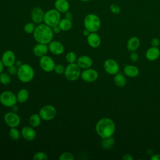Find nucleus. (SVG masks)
Listing matches in <instances>:
<instances>
[{"label":"nucleus","mask_w":160,"mask_h":160,"mask_svg":"<svg viewBox=\"0 0 160 160\" xmlns=\"http://www.w3.org/2000/svg\"><path fill=\"white\" fill-rule=\"evenodd\" d=\"M151 44L152 46L154 47H158L160 44V41L157 38H154L151 41Z\"/></svg>","instance_id":"58836bf2"},{"label":"nucleus","mask_w":160,"mask_h":160,"mask_svg":"<svg viewBox=\"0 0 160 160\" xmlns=\"http://www.w3.org/2000/svg\"><path fill=\"white\" fill-rule=\"evenodd\" d=\"M39 63L41 68L46 72H50L54 71V67L56 66L53 59L48 55H45L39 58Z\"/></svg>","instance_id":"9d476101"},{"label":"nucleus","mask_w":160,"mask_h":160,"mask_svg":"<svg viewBox=\"0 0 160 160\" xmlns=\"http://www.w3.org/2000/svg\"><path fill=\"white\" fill-rule=\"evenodd\" d=\"M42 119L40 115L37 113L32 114L29 118V124L31 126L35 128L38 127L41 123Z\"/></svg>","instance_id":"393cba45"},{"label":"nucleus","mask_w":160,"mask_h":160,"mask_svg":"<svg viewBox=\"0 0 160 160\" xmlns=\"http://www.w3.org/2000/svg\"><path fill=\"white\" fill-rule=\"evenodd\" d=\"M146 58L150 61H154L158 59L160 56V50L158 47L152 46L148 49L145 53Z\"/></svg>","instance_id":"aec40b11"},{"label":"nucleus","mask_w":160,"mask_h":160,"mask_svg":"<svg viewBox=\"0 0 160 160\" xmlns=\"http://www.w3.org/2000/svg\"><path fill=\"white\" fill-rule=\"evenodd\" d=\"M29 91L27 89H25V88L21 89L16 94L17 101L19 103H23L27 101L29 98Z\"/></svg>","instance_id":"b1692460"},{"label":"nucleus","mask_w":160,"mask_h":160,"mask_svg":"<svg viewBox=\"0 0 160 160\" xmlns=\"http://www.w3.org/2000/svg\"><path fill=\"white\" fill-rule=\"evenodd\" d=\"M11 109H12V111H13L14 112H17L18 111V107L17 106L16 104H15L11 107Z\"/></svg>","instance_id":"49530a36"},{"label":"nucleus","mask_w":160,"mask_h":160,"mask_svg":"<svg viewBox=\"0 0 160 160\" xmlns=\"http://www.w3.org/2000/svg\"><path fill=\"white\" fill-rule=\"evenodd\" d=\"M87 42L89 46L92 48H98L101 42V39L99 35L96 32H90L87 36Z\"/></svg>","instance_id":"f3484780"},{"label":"nucleus","mask_w":160,"mask_h":160,"mask_svg":"<svg viewBox=\"0 0 160 160\" xmlns=\"http://www.w3.org/2000/svg\"><path fill=\"white\" fill-rule=\"evenodd\" d=\"M114 82L117 86L124 87L126 84V79L123 74L118 72L114 75Z\"/></svg>","instance_id":"cd10ccee"},{"label":"nucleus","mask_w":160,"mask_h":160,"mask_svg":"<svg viewBox=\"0 0 160 160\" xmlns=\"http://www.w3.org/2000/svg\"><path fill=\"white\" fill-rule=\"evenodd\" d=\"M34 40L38 43L48 44L52 41L54 32L52 28L44 23H41L36 26L34 32L32 33Z\"/></svg>","instance_id":"f257e3e1"},{"label":"nucleus","mask_w":160,"mask_h":160,"mask_svg":"<svg viewBox=\"0 0 160 160\" xmlns=\"http://www.w3.org/2000/svg\"><path fill=\"white\" fill-rule=\"evenodd\" d=\"M54 8L61 13H64L69 10L70 4L68 0H56L54 3Z\"/></svg>","instance_id":"412c9836"},{"label":"nucleus","mask_w":160,"mask_h":160,"mask_svg":"<svg viewBox=\"0 0 160 160\" xmlns=\"http://www.w3.org/2000/svg\"><path fill=\"white\" fill-rule=\"evenodd\" d=\"M32 158L34 160H46L48 159V156L44 152L39 151L34 154Z\"/></svg>","instance_id":"473e14b6"},{"label":"nucleus","mask_w":160,"mask_h":160,"mask_svg":"<svg viewBox=\"0 0 160 160\" xmlns=\"http://www.w3.org/2000/svg\"><path fill=\"white\" fill-rule=\"evenodd\" d=\"M58 25L60 27L61 31H68L70 30L72 26V20H70V19L64 18L62 19H61Z\"/></svg>","instance_id":"a878e982"},{"label":"nucleus","mask_w":160,"mask_h":160,"mask_svg":"<svg viewBox=\"0 0 160 160\" xmlns=\"http://www.w3.org/2000/svg\"><path fill=\"white\" fill-rule=\"evenodd\" d=\"M64 71H65V68L61 64H56L54 69V71L55 72V73H56L57 74H59V75L64 74Z\"/></svg>","instance_id":"f704fd0d"},{"label":"nucleus","mask_w":160,"mask_h":160,"mask_svg":"<svg viewBox=\"0 0 160 160\" xmlns=\"http://www.w3.org/2000/svg\"><path fill=\"white\" fill-rule=\"evenodd\" d=\"M68 1H71V0H68Z\"/></svg>","instance_id":"8fccbe9b"},{"label":"nucleus","mask_w":160,"mask_h":160,"mask_svg":"<svg viewBox=\"0 0 160 160\" xmlns=\"http://www.w3.org/2000/svg\"><path fill=\"white\" fill-rule=\"evenodd\" d=\"M83 24L84 28L91 32H97L101 26V21L98 15L90 13L84 17Z\"/></svg>","instance_id":"20e7f679"},{"label":"nucleus","mask_w":160,"mask_h":160,"mask_svg":"<svg viewBox=\"0 0 160 160\" xmlns=\"http://www.w3.org/2000/svg\"><path fill=\"white\" fill-rule=\"evenodd\" d=\"M9 136L12 140L18 141L21 136V131H19L16 128H11L9 131Z\"/></svg>","instance_id":"c85d7f7f"},{"label":"nucleus","mask_w":160,"mask_h":160,"mask_svg":"<svg viewBox=\"0 0 160 160\" xmlns=\"http://www.w3.org/2000/svg\"><path fill=\"white\" fill-rule=\"evenodd\" d=\"M79 1H81L82 2H88V1H89L91 0H79Z\"/></svg>","instance_id":"09e8293b"},{"label":"nucleus","mask_w":160,"mask_h":160,"mask_svg":"<svg viewBox=\"0 0 160 160\" xmlns=\"http://www.w3.org/2000/svg\"><path fill=\"white\" fill-rule=\"evenodd\" d=\"M48 49L54 55H61L64 50V45L59 41L52 40L48 44Z\"/></svg>","instance_id":"2eb2a0df"},{"label":"nucleus","mask_w":160,"mask_h":160,"mask_svg":"<svg viewBox=\"0 0 160 160\" xmlns=\"http://www.w3.org/2000/svg\"><path fill=\"white\" fill-rule=\"evenodd\" d=\"M48 44H42V43H37L33 48L32 51L34 54L39 58L47 55L48 52Z\"/></svg>","instance_id":"6ab92c4d"},{"label":"nucleus","mask_w":160,"mask_h":160,"mask_svg":"<svg viewBox=\"0 0 160 160\" xmlns=\"http://www.w3.org/2000/svg\"><path fill=\"white\" fill-rule=\"evenodd\" d=\"M4 121L6 124L11 128H17L21 123L19 116L13 111L6 112L4 116Z\"/></svg>","instance_id":"1a4fd4ad"},{"label":"nucleus","mask_w":160,"mask_h":160,"mask_svg":"<svg viewBox=\"0 0 160 160\" xmlns=\"http://www.w3.org/2000/svg\"><path fill=\"white\" fill-rule=\"evenodd\" d=\"M90 31H88V29H85L84 28V29L82 31V34L84 36H88L89 34H90Z\"/></svg>","instance_id":"a18cd8bd"},{"label":"nucleus","mask_w":160,"mask_h":160,"mask_svg":"<svg viewBox=\"0 0 160 160\" xmlns=\"http://www.w3.org/2000/svg\"><path fill=\"white\" fill-rule=\"evenodd\" d=\"M80 78L86 82H92L97 80L98 78V72L92 68H88L81 71Z\"/></svg>","instance_id":"9b49d317"},{"label":"nucleus","mask_w":160,"mask_h":160,"mask_svg":"<svg viewBox=\"0 0 160 160\" xmlns=\"http://www.w3.org/2000/svg\"><path fill=\"white\" fill-rule=\"evenodd\" d=\"M44 12L39 7H34L31 11V19L35 24H41L43 22Z\"/></svg>","instance_id":"4468645a"},{"label":"nucleus","mask_w":160,"mask_h":160,"mask_svg":"<svg viewBox=\"0 0 160 160\" xmlns=\"http://www.w3.org/2000/svg\"><path fill=\"white\" fill-rule=\"evenodd\" d=\"M18 69V68L16 67L14 64L11 66H9V67H8V74H9L10 75H12V76L16 75V74H17Z\"/></svg>","instance_id":"e433bc0d"},{"label":"nucleus","mask_w":160,"mask_h":160,"mask_svg":"<svg viewBox=\"0 0 160 160\" xmlns=\"http://www.w3.org/2000/svg\"><path fill=\"white\" fill-rule=\"evenodd\" d=\"M104 71L109 74L115 75L119 72V66L116 61L113 59H106L103 64Z\"/></svg>","instance_id":"f8f14e48"},{"label":"nucleus","mask_w":160,"mask_h":160,"mask_svg":"<svg viewBox=\"0 0 160 160\" xmlns=\"http://www.w3.org/2000/svg\"><path fill=\"white\" fill-rule=\"evenodd\" d=\"M76 63L82 69L89 68L92 65V59L91 57L86 56V55H82L78 58Z\"/></svg>","instance_id":"a211bd4d"},{"label":"nucleus","mask_w":160,"mask_h":160,"mask_svg":"<svg viewBox=\"0 0 160 160\" xmlns=\"http://www.w3.org/2000/svg\"><path fill=\"white\" fill-rule=\"evenodd\" d=\"M1 59L4 66L7 68L14 65L16 60L14 52L10 49L6 50L2 53Z\"/></svg>","instance_id":"ddd939ff"},{"label":"nucleus","mask_w":160,"mask_h":160,"mask_svg":"<svg viewBox=\"0 0 160 160\" xmlns=\"http://www.w3.org/2000/svg\"><path fill=\"white\" fill-rule=\"evenodd\" d=\"M129 58L132 62H137L139 59V54L136 52L132 51L129 56Z\"/></svg>","instance_id":"4c0bfd02"},{"label":"nucleus","mask_w":160,"mask_h":160,"mask_svg":"<svg viewBox=\"0 0 160 160\" xmlns=\"http://www.w3.org/2000/svg\"><path fill=\"white\" fill-rule=\"evenodd\" d=\"M124 73L128 77L135 78L138 76L139 73V69L133 65H126L124 68Z\"/></svg>","instance_id":"4be33fe9"},{"label":"nucleus","mask_w":160,"mask_h":160,"mask_svg":"<svg viewBox=\"0 0 160 160\" xmlns=\"http://www.w3.org/2000/svg\"><path fill=\"white\" fill-rule=\"evenodd\" d=\"M57 111L56 108L51 104H46L43 106L39 111L42 120L45 121H49L52 120L56 115Z\"/></svg>","instance_id":"6e6552de"},{"label":"nucleus","mask_w":160,"mask_h":160,"mask_svg":"<svg viewBox=\"0 0 160 160\" xmlns=\"http://www.w3.org/2000/svg\"><path fill=\"white\" fill-rule=\"evenodd\" d=\"M81 71V68L76 62L70 63L65 68L64 75L69 81H75L80 78Z\"/></svg>","instance_id":"39448f33"},{"label":"nucleus","mask_w":160,"mask_h":160,"mask_svg":"<svg viewBox=\"0 0 160 160\" xmlns=\"http://www.w3.org/2000/svg\"><path fill=\"white\" fill-rule=\"evenodd\" d=\"M122 158L123 160H132L133 159V157L130 154H124Z\"/></svg>","instance_id":"a19ab883"},{"label":"nucleus","mask_w":160,"mask_h":160,"mask_svg":"<svg viewBox=\"0 0 160 160\" xmlns=\"http://www.w3.org/2000/svg\"><path fill=\"white\" fill-rule=\"evenodd\" d=\"M109 9H110L111 12L112 14H118L121 11L120 7L118 5L116 4H111L110 7H109Z\"/></svg>","instance_id":"c9c22d12"},{"label":"nucleus","mask_w":160,"mask_h":160,"mask_svg":"<svg viewBox=\"0 0 160 160\" xmlns=\"http://www.w3.org/2000/svg\"><path fill=\"white\" fill-rule=\"evenodd\" d=\"M151 160H160V154H155L151 157Z\"/></svg>","instance_id":"37998d69"},{"label":"nucleus","mask_w":160,"mask_h":160,"mask_svg":"<svg viewBox=\"0 0 160 160\" xmlns=\"http://www.w3.org/2000/svg\"><path fill=\"white\" fill-rule=\"evenodd\" d=\"M36 28L35 23L33 22H29L24 26V31L27 34H32Z\"/></svg>","instance_id":"2f4dec72"},{"label":"nucleus","mask_w":160,"mask_h":160,"mask_svg":"<svg viewBox=\"0 0 160 160\" xmlns=\"http://www.w3.org/2000/svg\"><path fill=\"white\" fill-rule=\"evenodd\" d=\"M52 29L53 32L56 33V34H58V33H59L61 31V28H60V27L59 26L58 24L53 26L52 28Z\"/></svg>","instance_id":"ea45409f"},{"label":"nucleus","mask_w":160,"mask_h":160,"mask_svg":"<svg viewBox=\"0 0 160 160\" xmlns=\"http://www.w3.org/2000/svg\"><path fill=\"white\" fill-rule=\"evenodd\" d=\"M21 136L28 141H32L36 138V131L32 126H24L21 130Z\"/></svg>","instance_id":"dca6fc26"},{"label":"nucleus","mask_w":160,"mask_h":160,"mask_svg":"<svg viewBox=\"0 0 160 160\" xmlns=\"http://www.w3.org/2000/svg\"><path fill=\"white\" fill-rule=\"evenodd\" d=\"M61 19V12L55 8L50 9L44 12L43 22L48 26L52 28L58 25Z\"/></svg>","instance_id":"423d86ee"},{"label":"nucleus","mask_w":160,"mask_h":160,"mask_svg":"<svg viewBox=\"0 0 160 160\" xmlns=\"http://www.w3.org/2000/svg\"><path fill=\"white\" fill-rule=\"evenodd\" d=\"M77 59H78V58H77L76 53L72 51L68 52L65 56V59H66V62H68L69 64L76 62L77 61Z\"/></svg>","instance_id":"7c9ffc66"},{"label":"nucleus","mask_w":160,"mask_h":160,"mask_svg":"<svg viewBox=\"0 0 160 160\" xmlns=\"http://www.w3.org/2000/svg\"><path fill=\"white\" fill-rule=\"evenodd\" d=\"M23 63L21 62V61L20 60H16L15 62H14V65L18 67V68H19Z\"/></svg>","instance_id":"c03bdc74"},{"label":"nucleus","mask_w":160,"mask_h":160,"mask_svg":"<svg viewBox=\"0 0 160 160\" xmlns=\"http://www.w3.org/2000/svg\"><path fill=\"white\" fill-rule=\"evenodd\" d=\"M4 64H3V63H2V61H1V59H0V74H1V72H2L3 69H4Z\"/></svg>","instance_id":"de8ad7c7"},{"label":"nucleus","mask_w":160,"mask_h":160,"mask_svg":"<svg viewBox=\"0 0 160 160\" xmlns=\"http://www.w3.org/2000/svg\"><path fill=\"white\" fill-rule=\"evenodd\" d=\"M59 160H74V155L70 152H64L58 158Z\"/></svg>","instance_id":"72a5a7b5"},{"label":"nucleus","mask_w":160,"mask_h":160,"mask_svg":"<svg viewBox=\"0 0 160 160\" xmlns=\"http://www.w3.org/2000/svg\"><path fill=\"white\" fill-rule=\"evenodd\" d=\"M101 146L104 149H110L115 144V139L112 136L102 139Z\"/></svg>","instance_id":"bb28decb"},{"label":"nucleus","mask_w":160,"mask_h":160,"mask_svg":"<svg viewBox=\"0 0 160 160\" xmlns=\"http://www.w3.org/2000/svg\"><path fill=\"white\" fill-rule=\"evenodd\" d=\"M115 129L116 125L114 122L109 118L100 119L95 126L96 133L102 139L112 136Z\"/></svg>","instance_id":"f03ea898"},{"label":"nucleus","mask_w":160,"mask_h":160,"mask_svg":"<svg viewBox=\"0 0 160 160\" xmlns=\"http://www.w3.org/2000/svg\"><path fill=\"white\" fill-rule=\"evenodd\" d=\"M18 102L16 94L11 91H4L0 94V103L7 108H11Z\"/></svg>","instance_id":"0eeeda50"},{"label":"nucleus","mask_w":160,"mask_h":160,"mask_svg":"<svg viewBox=\"0 0 160 160\" xmlns=\"http://www.w3.org/2000/svg\"><path fill=\"white\" fill-rule=\"evenodd\" d=\"M34 74V70L32 67L28 64L24 63L18 68L16 75L21 82L28 83L33 79Z\"/></svg>","instance_id":"7ed1b4c3"},{"label":"nucleus","mask_w":160,"mask_h":160,"mask_svg":"<svg viewBox=\"0 0 160 160\" xmlns=\"http://www.w3.org/2000/svg\"><path fill=\"white\" fill-rule=\"evenodd\" d=\"M64 18H67L68 19L72 20V13L69 11H68L67 12H64Z\"/></svg>","instance_id":"79ce46f5"},{"label":"nucleus","mask_w":160,"mask_h":160,"mask_svg":"<svg viewBox=\"0 0 160 160\" xmlns=\"http://www.w3.org/2000/svg\"><path fill=\"white\" fill-rule=\"evenodd\" d=\"M140 46V40L138 38L133 36L129 38L127 42V49L129 51H135Z\"/></svg>","instance_id":"5701e85b"},{"label":"nucleus","mask_w":160,"mask_h":160,"mask_svg":"<svg viewBox=\"0 0 160 160\" xmlns=\"http://www.w3.org/2000/svg\"><path fill=\"white\" fill-rule=\"evenodd\" d=\"M11 82V78L9 74L1 72L0 74V83L2 85H8Z\"/></svg>","instance_id":"c756f323"}]
</instances>
